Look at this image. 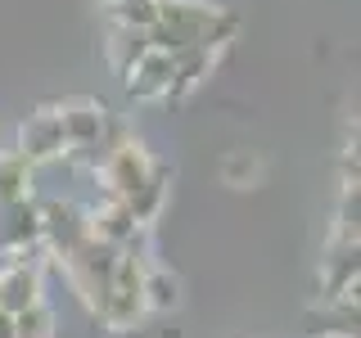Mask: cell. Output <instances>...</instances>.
<instances>
[{
    "mask_svg": "<svg viewBox=\"0 0 361 338\" xmlns=\"http://www.w3.org/2000/svg\"><path fill=\"white\" fill-rule=\"evenodd\" d=\"M41 298V266H27V262H14L9 270H0V311L5 315H18L27 307H37Z\"/></svg>",
    "mask_w": 361,
    "mask_h": 338,
    "instance_id": "30bf717a",
    "label": "cell"
},
{
    "mask_svg": "<svg viewBox=\"0 0 361 338\" xmlns=\"http://www.w3.org/2000/svg\"><path fill=\"white\" fill-rule=\"evenodd\" d=\"M180 307V280L167 266L145 270V311H172Z\"/></svg>",
    "mask_w": 361,
    "mask_h": 338,
    "instance_id": "5bb4252c",
    "label": "cell"
},
{
    "mask_svg": "<svg viewBox=\"0 0 361 338\" xmlns=\"http://www.w3.org/2000/svg\"><path fill=\"white\" fill-rule=\"evenodd\" d=\"M221 180L235 189H248L262 180V158H257V149H231L221 158Z\"/></svg>",
    "mask_w": 361,
    "mask_h": 338,
    "instance_id": "2e32d148",
    "label": "cell"
},
{
    "mask_svg": "<svg viewBox=\"0 0 361 338\" xmlns=\"http://www.w3.org/2000/svg\"><path fill=\"white\" fill-rule=\"evenodd\" d=\"M59 266H63L73 293L82 298V307L95 315L99 298H104V289H109V280H113V266H118V248H109V244H99V239H82Z\"/></svg>",
    "mask_w": 361,
    "mask_h": 338,
    "instance_id": "277c9868",
    "label": "cell"
},
{
    "mask_svg": "<svg viewBox=\"0 0 361 338\" xmlns=\"http://www.w3.org/2000/svg\"><path fill=\"white\" fill-rule=\"evenodd\" d=\"M131 99H167V86H172V54L163 50H149L140 63L122 77Z\"/></svg>",
    "mask_w": 361,
    "mask_h": 338,
    "instance_id": "8fae6325",
    "label": "cell"
},
{
    "mask_svg": "<svg viewBox=\"0 0 361 338\" xmlns=\"http://www.w3.org/2000/svg\"><path fill=\"white\" fill-rule=\"evenodd\" d=\"M149 54V37L145 32H131V27H113V41H109V59L118 68V77H127L135 63Z\"/></svg>",
    "mask_w": 361,
    "mask_h": 338,
    "instance_id": "9a60e30c",
    "label": "cell"
},
{
    "mask_svg": "<svg viewBox=\"0 0 361 338\" xmlns=\"http://www.w3.org/2000/svg\"><path fill=\"white\" fill-rule=\"evenodd\" d=\"M32 244H41V208L32 199H18L0 208V248L9 257H23Z\"/></svg>",
    "mask_w": 361,
    "mask_h": 338,
    "instance_id": "9c48e42d",
    "label": "cell"
},
{
    "mask_svg": "<svg viewBox=\"0 0 361 338\" xmlns=\"http://www.w3.org/2000/svg\"><path fill=\"white\" fill-rule=\"evenodd\" d=\"M0 338H14V315L0 311Z\"/></svg>",
    "mask_w": 361,
    "mask_h": 338,
    "instance_id": "d6986e66",
    "label": "cell"
},
{
    "mask_svg": "<svg viewBox=\"0 0 361 338\" xmlns=\"http://www.w3.org/2000/svg\"><path fill=\"white\" fill-rule=\"evenodd\" d=\"M167 185H172V167L154 163V172L145 176V185L127 199V212L135 217V225H154L158 221V212H163V203H167Z\"/></svg>",
    "mask_w": 361,
    "mask_h": 338,
    "instance_id": "4fadbf2b",
    "label": "cell"
},
{
    "mask_svg": "<svg viewBox=\"0 0 361 338\" xmlns=\"http://www.w3.org/2000/svg\"><path fill=\"white\" fill-rule=\"evenodd\" d=\"M37 208H41V244L50 248L59 262L82 239H90L86 234V208H77V203H68V199H50V203H37Z\"/></svg>",
    "mask_w": 361,
    "mask_h": 338,
    "instance_id": "5b68a950",
    "label": "cell"
},
{
    "mask_svg": "<svg viewBox=\"0 0 361 338\" xmlns=\"http://www.w3.org/2000/svg\"><path fill=\"white\" fill-rule=\"evenodd\" d=\"M104 5H122V0H104Z\"/></svg>",
    "mask_w": 361,
    "mask_h": 338,
    "instance_id": "ffe728a7",
    "label": "cell"
},
{
    "mask_svg": "<svg viewBox=\"0 0 361 338\" xmlns=\"http://www.w3.org/2000/svg\"><path fill=\"white\" fill-rule=\"evenodd\" d=\"M54 118H59V131H63L68 149H90V144H99L104 140V127H109V108L95 104V99H86V95L54 104Z\"/></svg>",
    "mask_w": 361,
    "mask_h": 338,
    "instance_id": "8992f818",
    "label": "cell"
},
{
    "mask_svg": "<svg viewBox=\"0 0 361 338\" xmlns=\"http://www.w3.org/2000/svg\"><path fill=\"white\" fill-rule=\"evenodd\" d=\"M27 167H41V163H54V158L68 154L63 144V131H59V118L54 108H37L27 122L18 127V149H14Z\"/></svg>",
    "mask_w": 361,
    "mask_h": 338,
    "instance_id": "52a82bcc",
    "label": "cell"
},
{
    "mask_svg": "<svg viewBox=\"0 0 361 338\" xmlns=\"http://www.w3.org/2000/svg\"><path fill=\"white\" fill-rule=\"evenodd\" d=\"M217 54L221 50H203V45L172 54V86H167V99H185L190 90H199L208 82V73L217 68Z\"/></svg>",
    "mask_w": 361,
    "mask_h": 338,
    "instance_id": "7c38bea8",
    "label": "cell"
},
{
    "mask_svg": "<svg viewBox=\"0 0 361 338\" xmlns=\"http://www.w3.org/2000/svg\"><path fill=\"white\" fill-rule=\"evenodd\" d=\"M27 185H32V167L18 154H0V208L27 199Z\"/></svg>",
    "mask_w": 361,
    "mask_h": 338,
    "instance_id": "e0dca14e",
    "label": "cell"
},
{
    "mask_svg": "<svg viewBox=\"0 0 361 338\" xmlns=\"http://www.w3.org/2000/svg\"><path fill=\"white\" fill-rule=\"evenodd\" d=\"M104 163L95 167V180L99 189H104V199L113 203H127L135 189L145 185V176L154 172V154L145 149L140 135H131L127 127H118V122H109L104 127Z\"/></svg>",
    "mask_w": 361,
    "mask_h": 338,
    "instance_id": "7a4b0ae2",
    "label": "cell"
},
{
    "mask_svg": "<svg viewBox=\"0 0 361 338\" xmlns=\"http://www.w3.org/2000/svg\"><path fill=\"white\" fill-rule=\"evenodd\" d=\"M235 32H240V18L226 14L212 0H158V18L145 37H149V50L180 54V50H195V45L226 50Z\"/></svg>",
    "mask_w": 361,
    "mask_h": 338,
    "instance_id": "6da1fadb",
    "label": "cell"
},
{
    "mask_svg": "<svg viewBox=\"0 0 361 338\" xmlns=\"http://www.w3.org/2000/svg\"><path fill=\"white\" fill-rule=\"evenodd\" d=\"M154 262L145 253H118V266H113V280L104 289V298H99L95 307V320L104 325L109 334H127L135 325L145 320V270Z\"/></svg>",
    "mask_w": 361,
    "mask_h": 338,
    "instance_id": "3957f363",
    "label": "cell"
},
{
    "mask_svg": "<svg viewBox=\"0 0 361 338\" xmlns=\"http://www.w3.org/2000/svg\"><path fill=\"white\" fill-rule=\"evenodd\" d=\"M14 338H54V311L37 302V307L14 315Z\"/></svg>",
    "mask_w": 361,
    "mask_h": 338,
    "instance_id": "ac0fdd59",
    "label": "cell"
},
{
    "mask_svg": "<svg viewBox=\"0 0 361 338\" xmlns=\"http://www.w3.org/2000/svg\"><path fill=\"white\" fill-rule=\"evenodd\" d=\"M357 244L330 239L321 257V293L325 302H357Z\"/></svg>",
    "mask_w": 361,
    "mask_h": 338,
    "instance_id": "ba28073f",
    "label": "cell"
}]
</instances>
